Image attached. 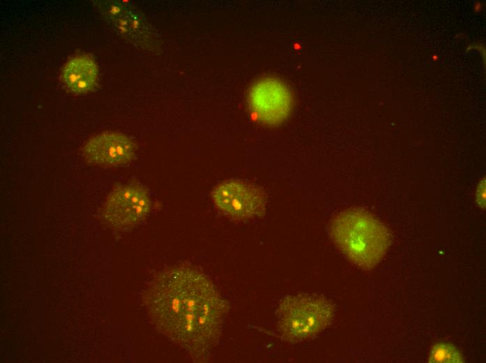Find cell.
Listing matches in <instances>:
<instances>
[{"label":"cell","mask_w":486,"mask_h":363,"mask_svg":"<svg viewBox=\"0 0 486 363\" xmlns=\"http://www.w3.org/2000/svg\"><path fill=\"white\" fill-rule=\"evenodd\" d=\"M473 9L476 13L480 12L483 10V4L480 2H476L474 4Z\"/></svg>","instance_id":"cell-11"},{"label":"cell","mask_w":486,"mask_h":363,"mask_svg":"<svg viewBox=\"0 0 486 363\" xmlns=\"http://www.w3.org/2000/svg\"><path fill=\"white\" fill-rule=\"evenodd\" d=\"M434 362H458L459 354L457 350L448 344H439L432 355Z\"/></svg>","instance_id":"cell-9"},{"label":"cell","mask_w":486,"mask_h":363,"mask_svg":"<svg viewBox=\"0 0 486 363\" xmlns=\"http://www.w3.org/2000/svg\"><path fill=\"white\" fill-rule=\"evenodd\" d=\"M250 110L261 122L275 125L284 121L291 110L292 97L286 85L274 78H263L251 87Z\"/></svg>","instance_id":"cell-6"},{"label":"cell","mask_w":486,"mask_h":363,"mask_svg":"<svg viewBox=\"0 0 486 363\" xmlns=\"http://www.w3.org/2000/svg\"><path fill=\"white\" fill-rule=\"evenodd\" d=\"M61 75L63 82L69 91L83 94L91 90L95 86L98 68L90 57L78 56L66 64Z\"/></svg>","instance_id":"cell-8"},{"label":"cell","mask_w":486,"mask_h":363,"mask_svg":"<svg viewBox=\"0 0 486 363\" xmlns=\"http://www.w3.org/2000/svg\"><path fill=\"white\" fill-rule=\"evenodd\" d=\"M333 305L315 295L287 296L278 310V329L281 336L298 342L321 332L332 321Z\"/></svg>","instance_id":"cell-3"},{"label":"cell","mask_w":486,"mask_h":363,"mask_svg":"<svg viewBox=\"0 0 486 363\" xmlns=\"http://www.w3.org/2000/svg\"><path fill=\"white\" fill-rule=\"evenodd\" d=\"M216 207L225 215L245 221L263 214L265 198L257 186L241 180H228L217 184L212 191Z\"/></svg>","instance_id":"cell-4"},{"label":"cell","mask_w":486,"mask_h":363,"mask_svg":"<svg viewBox=\"0 0 486 363\" xmlns=\"http://www.w3.org/2000/svg\"><path fill=\"white\" fill-rule=\"evenodd\" d=\"M134 153L132 141L125 135L116 132L96 135L83 148V154L89 162L112 167L128 163Z\"/></svg>","instance_id":"cell-7"},{"label":"cell","mask_w":486,"mask_h":363,"mask_svg":"<svg viewBox=\"0 0 486 363\" xmlns=\"http://www.w3.org/2000/svg\"><path fill=\"white\" fill-rule=\"evenodd\" d=\"M330 230L342 253L362 269L376 266L389 247L387 228L361 209L351 208L339 213L331 221Z\"/></svg>","instance_id":"cell-2"},{"label":"cell","mask_w":486,"mask_h":363,"mask_svg":"<svg viewBox=\"0 0 486 363\" xmlns=\"http://www.w3.org/2000/svg\"><path fill=\"white\" fill-rule=\"evenodd\" d=\"M150 208L149 196L143 188L134 184L122 185L107 198L103 217L114 228L127 229L143 221Z\"/></svg>","instance_id":"cell-5"},{"label":"cell","mask_w":486,"mask_h":363,"mask_svg":"<svg viewBox=\"0 0 486 363\" xmlns=\"http://www.w3.org/2000/svg\"><path fill=\"white\" fill-rule=\"evenodd\" d=\"M144 302L156 328L196 357L215 345L228 309L212 281L186 266L159 273L145 290Z\"/></svg>","instance_id":"cell-1"},{"label":"cell","mask_w":486,"mask_h":363,"mask_svg":"<svg viewBox=\"0 0 486 363\" xmlns=\"http://www.w3.org/2000/svg\"><path fill=\"white\" fill-rule=\"evenodd\" d=\"M484 183L485 182L482 183L477 193L478 202H479V205L482 206L485 205V184L483 186Z\"/></svg>","instance_id":"cell-10"}]
</instances>
